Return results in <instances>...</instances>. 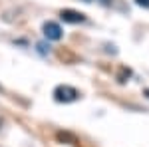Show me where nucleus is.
<instances>
[{"instance_id": "3", "label": "nucleus", "mask_w": 149, "mask_h": 147, "mask_svg": "<svg viewBox=\"0 0 149 147\" xmlns=\"http://www.w3.org/2000/svg\"><path fill=\"white\" fill-rule=\"evenodd\" d=\"M60 18H62L64 22H68V24H81V22H86V14H84V12L74 10V8H64V10L60 12Z\"/></svg>"}, {"instance_id": "7", "label": "nucleus", "mask_w": 149, "mask_h": 147, "mask_svg": "<svg viewBox=\"0 0 149 147\" xmlns=\"http://www.w3.org/2000/svg\"><path fill=\"white\" fill-rule=\"evenodd\" d=\"M145 95H147V98H149V88H147V90H145Z\"/></svg>"}, {"instance_id": "4", "label": "nucleus", "mask_w": 149, "mask_h": 147, "mask_svg": "<svg viewBox=\"0 0 149 147\" xmlns=\"http://www.w3.org/2000/svg\"><path fill=\"white\" fill-rule=\"evenodd\" d=\"M56 137L60 139V141H70V143H78L76 135H72V133H68V131H58Z\"/></svg>"}, {"instance_id": "5", "label": "nucleus", "mask_w": 149, "mask_h": 147, "mask_svg": "<svg viewBox=\"0 0 149 147\" xmlns=\"http://www.w3.org/2000/svg\"><path fill=\"white\" fill-rule=\"evenodd\" d=\"M131 76V70H127V68H119V72H117V82L119 84H125V79Z\"/></svg>"}, {"instance_id": "6", "label": "nucleus", "mask_w": 149, "mask_h": 147, "mask_svg": "<svg viewBox=\"0 0 149 147\" xmlns=\"http://www.w3.org/2000/svg\"><path fill=\"white\" fill-rule=\"evenodd\" d=\"M137 6H143V8H149V0H135Z\"/></svg>"}, {"instance_id": "8", "label": "nucleus", "mask_w": 149, "mask_h": 147, "mask_svg": "<svg viewBox=\"0 0 149 147\" xmlns=\"http://www.w3.org/2000/svg\"><path fill=\"white\" fill-rule=\"evenodd\" d=\"M84 2H92V0H84Z\"/></svg>"}, {"instance_id": "1", "label": "nucleus", "mask_w": 149, "mask_h": 147, "mask_svg": "<svg viewBox=\"0 0 149 147\" xmlns=\"http://www.w3.org/2000/svg\"><path fill=\"white\" fill-rule=\"evenodd\" d=\"M54 100L58 103H72L76 100H80V91L76 90L74 86H68V84H60L54 88Z\"/></svg>"}, {"instance_id": "2", "label": "nucleus", "mask_w": 149, "mask_h": 147, "mask_svg": "<svg viewBox=\"0 0 149 147\" xmlns=\"http://www.w3.org/2000/svg\"><path fill=\"white\" fill-rule=\"evenodd\" d=\"M42 30H44V36H46V40H52V42H58V40H62V36H64V30H62V26H60L58 22H52V20L44 22Z\"/></svg>"}]
</instances>
